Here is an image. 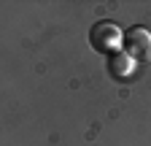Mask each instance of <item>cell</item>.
Returning a JSON list of instances; mask_svg holds the SVG:
<instances>
[{
    "mask_svg": "<svg viewBox=\"0 0 151 146\" xmlns=\"http://www.w3.org/2000/svg\"><path fill=\"white\" fill-rule=\"evenodd\" d=\"M89 43L94 51L100 54H116L122 46H124V30L116 25V22H97L92 30H89Z\"/></svg>",
    "mask_w": 151,
    "mask_h": 146,
    "instance_id": "obj_1",
    "label": "cell"
},
{
    "mask_svg": "<svg viewBox=\"0 0 151 146\" xmlns=\"http://www.w3.org/2000/svg\"><path fill=\"white\" fill-rule=\"evenodd\" d=\"M124 51L135 62H151V30L146 27L124 30Z\"/></svg>",
    "mask_w": 151,
    "mask_h": 146,
    "instance_id": "obj_2",
    "label": "cell"
},
{
    "mask_svg": "<svg viewBox=\"0 0 151 146\" xmlns=\"http://www.w3.org/2000/svg\"><path fill=\"white\" fill-rule=\"evenodd\" d=\"M135 70H138V62L129 57L127 51H116V54H111L108 57V73L113 79H119V81H127L135 76Z\"/></svg>",
    "mask_w": 151,
    "mask_h": 146,
    "instance_id": "obj_3",
    "label": "cell"
}]
</instances>
